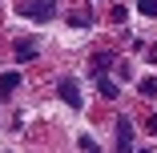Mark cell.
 <instances>
[{"label": "cell", "mask_w": 157, "mask_h": 153, "mask_svg": "<svg viewBox=\"0 0 157 153\" xmlns=\"http://www.w3.org/2000/svg\"><path fill=\"white\" fill-rule=\"evenodd\" d=\"M117 153H133V121L129 117L117 121Z\"/></svg>", "instance_id": "2"}, {"label": "cell", "mask_w": 157, "mask_h": 153, "mask_svg": "<svg viewBox=\"0 0 157 153\" xmlns=\"http://www.w3.org/2000/svg\"><path fill=\"white\" fill-rule=\"evenodd\" d=\"M56 93H60V101H65V105L81 109V89H77V81H73V77H65V81H60V85H56Z\"/></svg>", "instance_id": "3"}, {"label": "cell", "mask_w": 157, "mask_h": 153, "mask_svg": "<svg viewBox=\"0 0 157 153\" xmlns=\"http://www.w3.org/2000/svg\"><path fill=\"white\" fill-rule=\"evenodd\" d=\"M137 12L141 16H157V0H137Z\"/></svg>", "instance_id": "7"}, {"label": "cell", "mask_w": 157, "mask_h": 153, "mask_svg": "<svg viewBox=\"0 0 157 153\" xmlns=\"http://www.w3.org/2000/svg\"><path fill=\"white\" fill-rule=\"evenodd\" d=\"M20 12L33 16V20H52V16H56V0H24Z\"/></svg>", "instance_id": "1"}, {"label": "cell", "mask_w": 157, "mask_h": 153, "mask_svg": "<svg viewBox=\"0 0 157 153\" xmlns=\"http://www.w3.org/2000/svg\"><path fill=\"white\" fill-rule=\"evenodd\" d=\"M16 89H20V73L12 69V73H4V77H0V97H12Z\"/></svg>", "instance_id": "5"}, {"label": "cell", "mask_w": 157, "mask_h": 153, "mask_svg": "<svg viewBox=\"0 0 157 153\" xmlns=\"http://www.w3.org/2000/svg\"><path fill=\"white\" fill-rule=\"evenodd\" d=\"M145 125H149V129H153V133H157V117H149V121H145Z\"/></svg>", "instance_id": "10"}, {"label": "cell", "mask_w": 157, "mask_h": 153, "mask_svg": "<svg viewBox=\"0 0 157 153\" xmlns=\"http://www.w3.org/2000/svg\"><path fill=\"white\" fill-rule=\"evenodd\" d=\"M133 153H153V149H133Z\"/></svg>", "instance_id": "11"}, {"label": "cell", "mask_w": 157, "mask_h": 153, "mask_svg": "<svg viewBox=\"0 0 157 153\" xmlns=\"http://www.w3.org/2000/svg\"><path fill=\"white\" fill-rule=\"evenodd\" d=\"M36 48H40V40H36V36H24V40H16V48H12V52H16V60H33V56H36Z\"/></svg>", "instance_id": "4"}, {"label": "cell", "mask_w": 157, "mask_h": 153, "mask_svg": "<svg viewBox=\"0 0 157 153\" xmlns=\"http://www.w3.org/2000/svg\"><path fill=\"white\" fill-rule=\"evenodd\" d=\"M137 93H141V97H157V81H149V77H145V81L137 85Z\"/></svg>", "instance_id": "6"}, {"label": "cell", "mask_w": 157, "mask_h": 153, "mask_svg": "<svg viewBox=\"0 0 157 153\" xmlns=\"http://www.w3.org/2000/svg\"><path fill=\"white\" fill-rule=\"evenodd\" d=\"M81 149L85 153H97V141H93V137H81Z\"/></svg>", "instance_id": "9"}, {"label": "cell", "mask_w": 157, "mask_h": 153, "mask_svg": "<svg viewBox=\"0 0 157 153\" xmlns=\"http://www.w3.org/2000/svg\"><path fill=\"white\" fill-rule=\"evenodd\" d=\"M101 97H117V85H113L109 77H101Z\"/></svg>", "instance_id": "8"}]
</instances>
